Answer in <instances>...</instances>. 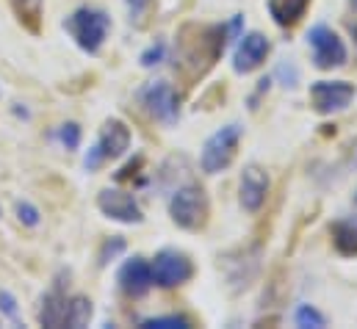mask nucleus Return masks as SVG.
Returning <instances> with one entry per match:
<instances>
[{"label":"nucleus","instance_id":"nucleus-1","mask_svg":"<svg viewBox=\"0 0 357 329\" xmlns=\"http://www.w3.org/2000/svg\"><path fill=\"white\" fill-rule=\"evenodd\" d=\"M225 28L219 25H188L180 36V67H191V72L202 75L222 53H225Z\"/></svg>","mask_w":357,"mask_h":329},{"label":"nucleus","instance_id":"nucleus-2","mask_svg":"<svg viewBox=\"0 0 357 329\" xmlns=\"http://www.w3.org/2000/svg\"><path fill=\"white\" fill-rule=\"evenodd\" d=\"M64 28L70 31V36L78 42L81 50L86 53H97L108 36V28H111V20L105 11L100 8H91V6H84L78 8L75 14H70L64 20Z\"/></svg>","mask_w":357,"mask_h":329},{"label":"nucleus","instance_id":"nucleus-3","mask_svg":"<svg viewBox=\"0 0 357 329\" xmlns=\"http://www.w3.org/2000/svg\"><path fill=\"white\" fill-rule=\"evenodd\" d=\"M169 213L172 222L183 230H199L208 222V197L197 183H188L175 191L169 199Z\"/></svg>","mask_w":357,"mask_h":329},{"label":"nucleus","instance_id":"nucleus-4","mask_svg":"<svg viewBox=\"0 0 357 329\" xmlns=\"http://www.w3.org/2000/svg\"><path fill=\"white\" fill-rule=\"evenodd\" d=\"M238 139H241V128L238 125H227V128L216 130L202 147V155H199L202 171L205 174H219L222 169H227L233 164L236 150H238Z\"/></svg>","mask_w":357,"mask_h":329},{"label":"nucleus","instance_id":"nucleus-5","mask_svg":"<svg viewBox=\"0 0 357 329\" xmlns=\"http://www.w3.org/2000/svg\"><path fill=\"white\" fill-rule=\"evenodd\" d=\"M307 42L313 47V61L319 70H333V67H341L347 61V45L333 28L313 25L307 33Z\"/></svg>","mask_w":357,"mask_h":329},{"label":"nucleus","instance_id":"nucleus-6","mask_svg":"<svg viewBox=\"0 0 357 329\" xmlns=\"http://www.w3.org/2000/svg\"><path fill=\"white\" fill-rule=\"evenodd\" d=\"M150 268H153V282L161 285V288H178L183 282H188L191 274H194L191 260L183 252H178V249L158 252L155 260L150 263Z\"/></svg>","mask_w":357,"mask_h":329},{"label":"nucleus","instance_id":"nucleus-7","mask_svg":"<svg viewBox=\"0 0 357 329\" xmlns=\"http://www.w3.org/2000/svg\"><path fill=\"white\" fill-rule=\"evenodd\" d=\"M355 97V86L347 81H316L310 86V105L316 114L344 111Z\"/></svg>","mask_w":357,"mask_h":329},{"label":"nucleus","instance_id":"nucleus-8","mask_svg":"<svg viewBox=\"0 0 357 329\" xmlns=\"http://www.w3.org/2000/svg\"><path fill=\"white\" fill-rule=\"evenodd\" d=\"M97 208H100L108 219L122 222V224H139V222L144 219L139 202H136L130 194L119 191V188H105V191H100V197H97Z\"/></svg>","mask_w":357,"mask_h":329},{"label":"nucleus","instance_id":"nucleus-9","mask_svg":"<svg viewBox=\"0 0 357 329\" xmlns=\"http://www.w3.org/2000/svg\"><path fill=\"white\" fill-rule=\"evenodd\" d=\"M268 194V174L258 164H250L241 171V183H238V199H241V208L255 213L261 211V205L266 202Z\"/></svg>","mask_w":357,"mask_h":329},{"label":"nucleus","instance_id":"nucleus-10","mask_svg":"<svg viewBox=\"0 0 357 329\" xmlns=\"http://www.w3.org/2000/svg\"><path fill=\"white\" fill-rule=\"evenodd\" d=\"M144 105L158 122H175L178 119V94L167 81H155L144 89Z\"/></svg>","mask_w":357,"mask_h":329},{"label":"nucleus","instance_id":"nucleus-11","mask_svg":"<svg viewBox=\"0 0 357 329\" xmlns=\"http://www.w3.org/2000/svg\"><path fill=\"white\" fill-rule=\"evenodd\" d=\"M268 50H271V45H268V39L264 36V33H258V31L247 33V36L241 39L236 56H233V70L241 72V75L258 70V67L266 61Z\"/></svg>","mask_w":357,"mask_h":329},{"label":"nucleus","instance_id":"nucleus-12","mask_svg":"<svg viewBox=\"0 0 357 329\" xmlns=\"http://www.w3.org/2000/svg\"><path fill=\"white\" fill-rule=\"evenodd\" d=\"M153 268L144 257H130L122 268H119V288L128 296H144L153 288Z\"/></svg>","mask_w":357,"mask_h":329},{"label":"nucleus","instance_id":"nucleus-13","mask_svg":"<svg viewBox=\"0 0 357 329\" xmlns=\"http://www.w3.org/2000/svg\"><path fill=\"white\" fill-rule=\"evenodd\" d=\"M128 147H130V128L122 119H108L102 125V133L97 141V153L102 155V161H114V158L125 155Z\"/></svg>","mask_w":357,"mask_h":329},{"label":"nucleus","instance_id":"nucleus-14","mask_svg":"<svg viewBox=\"0 0 357 329\" xmlns=\"http://www.w3.org/2000/svg\"><path fill=\"white\" fill-rule=\"evenodd\" d=\"M67 296L56 288V291H50V293H45V299H42V310H39V321H42V327H50V329H59L64 327V321H67Z\"/></svg>","mask_w":357,"mask_h":329},{"label":"nucleus","instance_id":"nucleus-15","mask_svg":"<svg viewBox=\"0 0 357 329\" xmlns=\"http://www.w3.org/2000/svg\"><path fill=\"white\" fill-rule=\"evenodd\" d=\"M307 3L310 0H268V14L274 17L277 25L288 28L302 20V14L307 11Z\"/></svg>","mask_w":357,"mask_h":329},{"label":"nucleus","instance_id":"nucleus-16","mask_svg":"<svg viewBox=\"0 0 357 329\" xmlns=\"http://www.w3.org/2000/svg\"><path fill=\"white\" fill-rule=\"evenodd\" d=\"M333 241L341 254H357V222H335Z\"/></svg>","mask_w":357,"mask_h":329},{"label":"nucleus","instance_id":"nucleus-17","mask_svg":"<svg viewBox=\"0 0 357 329\" xmlns=\"http://www.w3.org/2000/svg\"><path fill=\"white\" fill-rule=\"evenodd\" d=\"M89 321H91V302L86 296H75L67 305V321H64V327L84 329L89 327Z\"/></svg>","mask_w":357,"mask_h":329},{"label":"nucleus","instance_id":"nucleus-18","mask_svg":"<svg viewBox=\"0 0 357 329\" xmlns=\"http://www.w3.org/2000/svg\"><path fill=\"white\" fill-rule=\"evenodd\" d=\"M294 321H296V327H302V329L327 327V319H324L316 307H310V305H299V307H296V313H294Z\"/></svg>","mask_w":357,"mask_h":329},{"label":"nucleus","instance_id":"nucleus-19","mask_svg":"<svg viewBox=\"0 0 357 329\" xmlns=\"http://www.w3.org/2000/svg\"><path fill=\"white\" fill-rule=\"evenodd\" d=\"M14 8H17V14H20V20H22L31 31H36V28H39L42 0H14Z\"/></svg>","mask_w":357,"mask_h":329},{"label":"nucleus","instance_id":"nucleus-20","mask_svg":"<svg viewBox=\"0 0 357 329\" xmlns=\"http://www.w3.org/2000/svg\"><path fill=\"white\" fill-rule=\"evenodd\" d=\"M142 327L144 329H188V319H183V316H158V319H147V321H142Z\"/></svg>","mask_w":357,"mask_h":329},{"label":"nucleus","instance_id":"nucleus-21","mask_svg":"<svg viewBox=\"0 0 357 329\" xmlns=\"http://www.w3.org/2000/svg\"><path fill=\"white\" fill-rule=\"evenodd\" d=\"M59 139H61V144H64L67 150H78V147H81V128H78L75 122H67V125H61Z\"/></svg>","mask_w":357,"mask_h":329},{"label":"nucleus","instance_id":"nucleus-22","mask_svg":"<svg viewBox=\"0 0 357 329\" xmlns=\"http://www.w3.org/2000/svg\"><path fill=\"white\" fill-rule=\"evenodd\" d=\"M17 219L28 227H36L39 224V211L31 202H17Z\"/></svg>","mask_w":357,"mask_h":329},{"label":"nucleus","instance_id":"nucleus-23","mask_svg":"<svg viewBox=\"0 0 357 329\" xmlns=\"http://www.w3.org/2000/svg\"><path fill=\"white\" fill-rule=\"evenodd\" d=\"M161 59H164V42H155L153 47H147L142 53V67H155V64H161Z\"/></svg>","mask_w":357,"mask_h":329},{"label":"nucleus","instance_id":"nucleus-24","mask_svg":"<svg viewBox=\"0 0 357 329\" xmlns=\"http://www.w3.org/2000/svg\"><path fill=\"white\" fill-rule=\"evenodd\" d=\"M122 249H125V241H122V238H111V241L102 247V252H100V266H105L108 260H114Z\"/></svg>","mask_w":357,"mask_h":329},{"label":"nucleus","instance_id":"nucleus-25","mask_svg":"<svg viewBox=\"0 0 357 329\" xmlns=\"http://www.w3.org/2000/svg\"><path fill=\"white\" fill-rule=\"evenodd\" d=\"M0 310H3L11 321H17V302H14V296L6 293V291H0Z\"/></svg>","mask_w":357,"mask_h":329},{"label":"nucleus","instance_id":"nucleus-26","mask_svg":"<svg viewBox=\"0 0 357 329\" xmlns=\"http://www.w3.org/2000/svg\"><path fill=\"white\" fill-rule=\"evenodd\" d=\"M153 0H128V8H130V17H142L147 8H150Z\"/></svg>","mask_w":357,"mask_h":329},{"label":"nucleus","instance_id":"nucleus-27","mask_svg":"<svg viewBox=\"0 0 357 329\" xmlns=\"http://www.w3.org/2000/svg\"><path fill=\"white\" fill-rule=\"evenodd\" d=\"M352 33H355V42H357V25H355V28H352Z\"/></svg>","mask_w":357,"mask_h":329},{"label":"nucleus","instance_id":"nucleus-28","mask_svg":"<svg viewBox=\"0 0 357 329\" xmlns=\"http://www.w3.org/2000/svg\"><path fill=\"white\" fill-rule=\"evenodd\" d=\"M352 3H355V6H357V0H352Z\"/></svg>","mask_w":357,"mask_h":329}]
</instances>
